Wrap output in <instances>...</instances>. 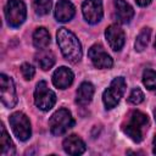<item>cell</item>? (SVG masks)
Here are the masks:
<instances>
[{"instance_id": "cell-1", "label": "cell", "mask_w": 156, "mask_h": 156, "mask_svg": "<svg viewBox=\"0 0 156 156\" xmlns=\"http://www.w3.org/2000/svg\"><path fill=\"white\" fill-rule=\"evenodd\" d=\"M58 48L63 57L71 63H78L82 60L83 50L78 38L67 28L61 27L56 33Z\"/></svg>"}, {"instance_id": "cell-2", "label": "cell", "mask_w": 156, "mask_h": 156, "mask_svg": "<svg viewBox=\"0 0 156 156\" xmlns=\"http://www.w3.org/2000/svg\"><path fill=\"white\" fill-rule=\"evenodd\" d=\"M149 118L145 113L140 111H133L127 121L122 124V130L124 134H127L133 141L140 143L144 139V134L147 129Z\"/></svg>"}, {"instance_id": "cell-3", "label": "cell", "mask_w": 156, "mask_h": 156, "mask_svg": "<svg viewBox=\"0 0 156 156\" xmlns=\"http://www.w3.org/2000/svg\"><path fill=\"white\" fill-rule=\"evenodd\" d=\"M74 126V119L71 112L66 108L57 110L49 119V128L51 134L60 136Z\"/></svg>"}, {"instance_id": "cell-4", "label": "cell", "mask_w": 156, "mask_h": 156, "mask_svg": "<svg viewBox=\"0 0 156 156\" xmlns=\"http://www.w3.org/2000/svg\"><path fill=\"white\" fill-rule=\"evenodd\" d=\"M126 87H127V84H126L124 78L123 77H116L111 82L110 87L104 90L102 101H104V105L107 110H111V108L117 106V104L119 102L121 98L124 94Z\"/></svg>"}, {"instance_id": "cell-5", "label": "cell", "mask_w": 156, "mask_h": 156, "mask_svg": "<svg viewBox=\"0 0 156 156\" xmlns=\"http://www.w3.org/2000/svg\"><path fill=\"white\" fill-rule=\"evenodd\" d=\"M27 16V9L22 0H9L5 5V18L10 27H20Z\"/></svg>"}, {"instance_id": "cell-6", "label": "cell", "mask_w": 156, "mask_h": 156, "mask_svg": "<svg viewBox=\"0 0 156 156\" xmlns=\"http://www.w3.org/2000/svg\"><path fill=\"white\" fill-rule=\"evenodd\" d=\"M56 102L55 93L49 89L45 80H40L34 90V104L41 111H49L54 107Z\"/></svg>"}, {"instance_id": "cell-7", "label": "cell", "mask_w": 156, "mask_h": 156, "mask_svg": "<svg viewBox=\"0 0 156 156\" xmlns=\"http://www.w3.org/2000/svg\"><path fill=\"white\" fill-rule=\"evenodd\" d=\"M10 126L17 139L26 141L30 138L32 128L28 117L23 112H13L10 116Z\"/></svg>"}, {"instance_id": "cell-8", "label": "cell", "mask_w": 156, "mask_h": 156, "mask_svg": "<svg viewBox=\"0 0 156 156\" xmlns=\"http://www.w3.org/2000/svg\"><path fill=\"white\" fill-rule=\"evenodd\" d=\"M0 98L1 102L7 108H12L17 104V94L13 80L4 73L0 74Z\"/></svg>"}, {"instance_id": "cell-9", "label": "cell", "mask_w": 156, "mask_h": 156, "mask_svg": "<svg viewBox=\"0 0 156 156\" xmlns=\"http://www.w3.org/2000/svg\"><path fill=\"white\" fill-rule=\"evenodd\" d=\"M88 56L90 57L94 67L100 68V69H108L113 66V60L112 57L104 50L101 44H94L89 51Z\"/></svg>"}, {"instance_id": "cell-10", "label": "cell", "mask_w": 156, "mask_h": 156, "mask_svg": "<svg viewBox=\"0 0 156 156\" xmlns=\"http://www.w3.org/2000/svg\"><path fill=\"white\" fill-rule=\"evenodd\" d=\"M82 12L88 23L95 24L100 22L104 15L101 0H84L82 4Z\"/></svg>"}, {"instance_id": "cell-11", "label": "cell", "mask_w": 156, "mask_h": 156, "mask_svg": "<svg viewBox=\"0 0 156 156\" xmlns=\"http://www.w3.org/2000/svg\"><path fill=\"white\" fill-rule=\"evenodd\" d=\"M105 37L108 41L110 48L113 51H119L123 48L124 41H126V35H124L123 29L119 26L117 24L108 26L105 30Z\"/></svg>"}, {"instance_id": "cell-12", "label": "cell", "mask_w": 156, "mask_h": 156, "mask_svg": "<svg viewBox=\"0 0 156 156\" xmlns=\"http://www.w3.org/2000/svg\"><path fill=\"white\" fill-rule=\"evenodd\" d=\"M73 78H74L73 72L69 68L62 66V67H58L54 72V74H52V83L58 89H66V88H68L73 83Z\"/></svg>"}, {"instance_id": "cell-13", "label": "cell", "mask_w": 156, "mask_h": 156, "mask_svg": "<svg viewBox=\"0 0 156 156\" xmlns=\"http://www.w3.org/2000/svg\"><path fill=\"white\" fill-rule=\"evenodd\" d=\"M76 9L69 0H58L55 7V17L58 22H68L73 18Z\"/></svg>"}, {"instance_id": "cell-14", "label": "cell", "mask_w": 156, "mask_h": 156, "mask_svg": "<svg viewBox=\"0 0 156 156\" xmlns=\"http://www.w3.org/2000/svg\"><path fill=\"white\" fill-rule=\"evenodd\" d=\"M63 150L68 155H82L85 151V143L76 134L68 135L62 143Z\"/></svg>"}, {"instance_id": "cell-15", "label": "cell", "mask_w": 156, "mask_h": 156, "mask_svg": "<svg viewBox=\"0 0 156 156\" xmlns=\"http://www.w3.org/2000/svg\"><path fill=\"white\" fill-rule=\"evenodd\" d=\"M115 15L119 23H129L134 16V10L127 1L115 0Z\"/></svg>"}, {"instance_id": "cell-16", "label": "cell", "mask_w": 156, "mask_h": 156, "mask_svg": "<svg viewBox=\"0 0 156 156\" xmlns=\"http://www.w3.org/2000/svg\"><path fill=\"white\" fill-rule=\"evenodd\" d=\"M94 85L89 82H83L78 89H77V93H76V101L77 104L84 106V105H88L91 99H93V95H94Z\"/></svg>"}, {"instance_id": "cell-17", "label": "cell", "mask_w": 156, "mask_h": 156, "mask_svg": "<svg viewBox=\"0 0 156 156\" xmlns=\"http://www.w3.org/2000/svg\"><path fill=\"white\" fill-rule=\"evenodd\" d=\"M33 44L37 49H45L50 44V34L46 28L39 27L33 33Z\"/></svg>"}, {"instance_id": "cell-18", "label": "cell", "mask_w": 156, "mask_h": 156, "mask_svg": "<svg viewBox=\"0 0 156 156\" xmlns=\"http://www.w3.org/2000/svg\"><path fill=\"white\" fill-rule=\"evenodd\" d=\"M0 145H1V155L2 156H12L16 154L15 145L6 132L4 124H1V136H0Z\"/></svg>"}, {"instance_id": "cell-19", "label": "cell", "mask_w": 156, "mask_h": 156, "mask_svg": "<svg viewBox=\"0 0 156 156\" xmlns=\"http://www.w3.org/2000/svg\"><path fill=\"white\" fill-rule=\"evenodd\" d=\"M150 37H151V29L145 27L140 30V33L138 34L136 39H135V50L141 52L144 51V49L149 44V40H150Z\"/></svg>"}, {"instance_id": "cell-20", "label": "cell", "mask_w": 156, "mask_h": 156, "mask_svg": "<svg viewBox=\"0 0 156 156\" xmlns=\"http://www.w3.org/2000/svg\"><path fill=\"white\" fill-rule=\"evenodd\" d=\"M51 6H52L51 0H33V10L39 16L48 15L51 10Z\"/></svg>"}, {"instance_id": "cell-21", "label": "cell", "mask_w": 156, "mask_h": 156, "mask_svg": "<svg viewBox=\"0 0 156 156\" xmlns=\"http://www.w3.org/2000/svg\"><path fill=\"white\" fill-rule=\"evenodd\" d=\"M143 84L149 90H155L156 89V71L154 69H145L143 73Z\"/></svg>"}, {"instance_id": "cell-22", "label": "cell", "mask_w": 156, "mask_h": 156, "mask_svg": "<svg viewBox=\"0 0 156 156\" xmlns=\"http://www.w3.org/2000/svg\"><path fill=\"white\" fill-rule=\"evenodd\" d=\"M38 62H39V66H40L41 69L48 71V69H50V68L54 66V63H55V56L52 55L51 51H49V52H48V51H46V52H43V54L39 56Z\"/></svg>"}, {"instance_id": "cell-23", "label": "cell", "mask_w": 156, "mask_h": 156, "mask_svg": "<svg viewBox=\"0 0 156 156\" xmlns=\"http://www.w3.org/2000/svg\"><path fill=\"white\" fill-rule=\"evenodd\" d=\"M143 101H144V93L139 88H134L128 96V102L133 105H139Z\"/></svg>"}, {"instance_id": "cell-24", "label": "cell", "mask_w": 156, "mask_h": 156, "mask_svg": "<svg viewBox=\"0 0 156 156\" xmlns=\"http://www.w3.org/2000/svg\"><path fill=\"white\" fill-rule=\"evenodd\" d=\"M21 72H22V76H23V78L26 80H30L35 74V68L30 63L26 62V63H23L21 66Z\"/></svg>"}, {"instance_id": "cell-25", "label": "cell", "mask_w": 156, "mask_h": 156, "mask_svg": "<svg viewBox=\"0 0 156 156\" xmlns=\"http://www.w3.org/2000/svg\"><path fill=\"white\" fill-rule=\"evenodd\" d=\"M135 2H136V5L145 7V6H149L151 4V0H135Z\"/></svg>"}, {"instance_id": "cell-26", "label": "cell", "mask_w": 156, "mask_h": 156, "mask_svg": "<svg viewBox=\"0 0 156 156\" xmlns=\"http://www.w3.org/2000/svg\"><path fill=\"white\" fill-rule=\"evenodd\" d=\"M152 152L156 155V134H155L154 140H152Z\"/></svg>"}, {"instance_id": "cell-27", "label": "cell", "mask_w": 156, "mask_h": 156, "mask_svg": "<svg viewBox=\"0 0 156 156\" xmlns=\"http://www.w3.org/2000/svg\"><path fill=\"white\" fill-rule=\"evenodd\" d=\"M154 116H155V119H156V108L154 110Z\"/></svg>"}, {"instance_id": "cell-28", "label": "cell", "mask_w": 156, "mask_h": 156, "mask_svg": "<svg viewBox=\"0 0 156 156\" xmlns=\"http://www.w3.org/2000/svg\"><path fill=\"white\" fill-rule=\"evenodd\" d=\"M155 48H156V39H155Z\"/></svg>"}]
</instances>
